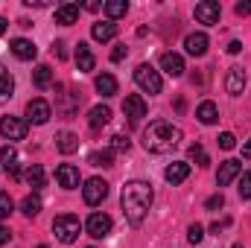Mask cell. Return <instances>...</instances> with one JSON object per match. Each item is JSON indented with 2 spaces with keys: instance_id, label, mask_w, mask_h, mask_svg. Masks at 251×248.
<instances>
[{
  "instance_id": "1",
  "label": "cell",
  "mask_w": 251,
  "mask_h": 248,
  "mask_svg": "<svg viewBox=\"0 0 251 248\" xmlns=\"http://www.w3.org/2000/svg\"><path fill=\"white\" fill-rule=\"evenodd\" d=\"M120 201H123V213L126 219H128V225L131 228H140L143 225V219H146V213H149V207H152V184L149 181H128L123 187V196H120Z\"/></svg>"
},
{
  "instance_id": "2",
  "label": "cell",
  "mask_w": 251,
  "mask_h": 248,
  "mask_svg": "<svg viewBox=\"0 0 251 248\" xmlns=\"http://www.w3.org/2000/svg\"><path fill=\"white\" fill-rule=\"evenodd\" d=\"M178 143H181V128L167 123V120H155V123H149V128L143 131V146L152 155H167Z\"/></svg>"
},
{
  "instance_id": "3",
  "label": "cell",
  "mask_w": 251,
  "mask_h": 248,
  "mask_svg": "<svg viewBox=\"0 0 251 248\" xmlns=\"http://www.w3.org/2000/svg\"><path fill=\"white\" fill-rule=\"evenodd\" d=\"M79 231H82V225H79V219L70 216V213L56 216V222H53V234H56V240L64 243V246L76 243V240H79Z\"/></svg>"
},
{
  "instance_id": "4",
  "label": "cell",
  "mask_w": 251,
  "mask_h": 248,
  "mask_svg": "<svg viewBox=\"0 0 251 248\" xmlns=\"http://www.w3.org/2000/svg\"><path fill=\"white\" fill-rule=\"evenodd\" d=\"M134 82H137V88L140 91H146V94H161V88H164V79H161V73L152 67V64H137V70H134Z\"/></svg>"
},
{
  "instance_id": "5",
  "label": "cell",
  "mask_w": 251,
  "mask_h": 248,
  "mask_svg": "<svg viewBox=\"0 0 251 248\" xmlns=\"http://www.w3.org/2000/svg\"><path fill=\"white\" fill-rule=\"evenodd\" d=\"M105 196H108V184H105L102 178H88L85 187H82V198H85V204H91V207L102 204Z\"/></svg>"
},
{
  "instance_id": "6",
  "label": "cell",
  "mask_w": 251,
  "mask_h": 248,
  "mask_svg": "<svg viewBox=\"0 0 251 248\" xmlns=\"http://www.w3.org/2000/svg\"><path fill=\"white\" fill-rule=\"evenodd\" d=\"M85 231L94 237V240H102L111 234V216L108 213H91L88 222H85Z\"/></svg>"
},
{
  "instance_id": "7",
  "label": "cell",
  "mask_w": 251,
  "mask_h": 248,
  "mask_svg": "<svg viewBox=\"0 0 251 248\" xmlns=\"http://www.w3.org/2000/svg\"><path fill=\"white\" fill-rule=\"evenodd\" d=\"M0 134H3L9 143L24 140V137H26V123L18 120V117H3V120H0Z\"/></svg>"
},
{
  "instance_id": "8",
  "label": "cell",
  "mask_w": 251,
  "mask_h": 248,
  "mask_svg": "<svg viewBox=\"0 0 251 248\" xmlns=\"http://www.w3.org/2000/svg\"><path fill=\"white\" fill-rule=\"evenodd\" d=\"M219 15H222V9H219V3L216 0H201V3H196V21L199 24H219Z\"/></svg>"
},
{
  "instance_id": "9",
  "label": "cell",
  "mask_w": 251,
  "mask_h": 248,
  "mask_svg": "<svg viewBox=\"0 0 251 248\" xmlns=\"http://www.w3.org/2000/svg\"><path fill=\"white\" fill-rule=\"evenodd\" d=\"M50 102L47 99H29V105H26V120L35 125H44L50 120Z\"/></svg>"
},
{
  "instance_id": "10",
  "label": "cell",
  "mask_w": 251,
  "mask_h": 248,
  "mask_svg": "<svg viewBox=\"0 0 251 248\" xmlns=\"http://www.w3.org/2000/svg\"><path fill=\"white\" fill-rule=\"evenodd\" d=\"M123 111H126V117H128L131 123L143 120V117H146V99H143L140 94H128V97L123 99Z\"/></svg>"
},
{
  "instance_id": "11",
  "label": "cell",
  "mask_w": 251,
  "mask_h": 248,
  "mask_svg": "<svg viewBox=\"0 0 251 248\" xmlns=\"http://www.w3.org/2000/svg\"><path fill=\"white\" fill-rule=\"evenodd\" d=\"M243 173V164L240 161H234V158H228V161H222L219 164V173H216V184L219 187H228L237 175Z\"/></svg>"
},
{
  "instance_id": "12",
  "label": "cell",
  "mask_w": 251,
  "mask_h": 248,
  "mask_svg": "<svg viewBox=\"0 0 251 248\" xmlns=\"http://www.w3.org/2000/svg\"><path fill=\"white\" fill-rule=\"evenodd\" d=\"M225 91H228L231 97H240V94L246 91V73H243V67H231V70H228V76H225Z\"/></svg>"
},
{
  "instance_id": "13",
  "label": "cell",
  "mask_w": 251,
  "mask_h": 248,
  "mask_svg": "<svg viewBox=\"0 0 251 248\" xmlns=\"http://www.w3.org/2000/svg\"><path fill=\"white\" fill-rule=\"evenodd\" d=\"M56 181H59V187H64V190H76V187H79V170H76L73 164H62V167L56 170Z\"/></svg>"
},
{
  "instance_id": "14",
  "label": "cell",
  "mask_w": 251,
  "mask_h": 248,
  "mask_svg": "<svg viewBox=\"0 0 251 248\" xmlns=\"http://www.w3.org/2000/svg\"><path fill=\"white\" fill-rule=\"evenodd\" d=\"M12 53H15V59H21V62H32V59L38 56V47H35L29 38H15V41H12Z\"/></svg>"
},
{
  "instance_id": "15",
  "label": "cell",
  "mask_w": 251,
  "mask_h": 248,
  "mask_svg": "<svg viewBox=\"0 0 251 248\" xmlns=\"http://www.w3.org/2000/svg\"><path fill=\"white\" fill-rule=\"evenodd\" d=\"M190 175V164H184V161H176V164H170L167 170H164V178L170 181V184H181V181H187Z\"/></svg>"
},
{
  "instance_id": "16",
  "label": "cell",
  "mask_w": 251,
  "mask_h": 248,
  "mask_svg": "<svg viewBox=\"0 0 251 248\" xmlns=\"http://www.w3.org/2000/svg\"><path fill=\"white\" fill-rule=\"evenodd\" d=\"M207 35L204 32H190L187 38H184V47H187V53L190 56H204L207 53Z\"/></svg>"
},
{
  "instance_id": "17",
  "label": "cell",
  "mask_w": 251,
  "mask_h": 248,
  "mask_svg": "<svg viewBox=\"0 0 251 248\" xmlns=\"http://www.w3.org/2000/svg\"><path fill=\"white\" fill-rule=\"evenodd\" d=\"M161 67H164V73H167V76H173V79H176V76H181V73H184V59H181L178 53H164V56H161Z\"/></svg>"
},
{
  "instance_id": "18",
  "label": "cell",
  "mask_w": 251,
  "mask_h": 248,
  "mask_svg": "<svg viewBox=\"0 0 251 248\" xmlns=\"http://www.w3.org/2000/svg\"><path fill=\"white\" fill-rule=\"evenodd\" d=\"M111 120V108L108 105H94L91 111H88V125L97 131V128H102V125H108Z\"/></svg>"
},
{
  "instance_id": "19",
  "label": "cell",
  "mask_w": 251,
  "mask_h": 248,
  "mask_svg": "<svg viewBox=\"0 0 251 248\" xmlns=\"http://www.w3.org/2000/svg\"><path fill=\"white\" fill-rule=\"evenodd\" d=\"M76 21H79V6H76V3H62V6L56 9V24L70 26V24H76Z\"/></svg>"
},
{
  "instance_id": "20",
  "label": "cell",
  "mask_w": 251,
  "mask_h": 248,
  "mask_svg": "<svg viewBox=\"0 0 251 248\" xmlns=\"http://www.w3.org/2000/svg\"><path fill=\"white\" fill-rule=\"evenodd\" d=\"M196 117H199V123L204 125H213L219 120V108H216V102H210V99H204L199 108H196Z\"/></svg>"
},
{
  "instance_id": "21",
  "label": "cell",
  "mask_w": 251,
  "mask_h": 248,
  "mask_svg": "<svg viewBox=\"0 0 251 248\" xmlns=\"http://www.w3.org/2000/svg\"><path fill=\"white\" fill-rule=\"evenodd\" d=\"M91 35H94L97 41H111V38L117 35V24H114V21H100V24L91 26Z\"/></svg>"
},
{
  "instance_id": "22",
  "label": "cell",
  "mask_w": 251,
  "mask_h": 248,
  "mask_svg": "<svg viewBox=\"0 0 251 248\" xmlns=\"http://www.w3.org/2000/svg\"><path fill=\"white\" fill-rule=\"evenodd\" d=\"M56 146H59L62 155H70V152L79 149V137H76L73 131H59V134H56Z\"/></svg>"
},
{
  "instance_id": "23",
  "label": "cell",
  "mask_w": 251,
  "mask_h": 248,
  "mask_svg": "<svg viewBox=\"0 0 251 248\" xmlns=\"http://www.w3.org/2000/svg\"><path fill=\"white\" fill-rule=\"evenodd\" d=\"M32 82H35L38 91H47V88L53 85V70H50L47 64H38V67L32 70Z\"/></svg>"
},
{
  "instance_id": "24",
  "label": "cell",
  "mask_w": 251,
  "mask_h": 248,
  "mask_svg": "<svg viewBox=\"0 0 251 248\" xmlns=\"http://www.w3.org/2000/svg\"><path fill=\"white\" fill-rule=\"evenodd\" d=\"M76 64H79V70H82V73L94 70L97 59H94V53H91V47H88V44H79V47H76Z\"/></svg>"
},
{
  "instance_id": "25",
  "label": "cell",
  "mask_w": 251,
  "mask_h": 248,
  "mask_svg": "<svg viewBox=\"0 0 251 248\" xmlns=\"http://www.w3.org/2000/svg\"><path fill=\"white\" fill-rule=\"evenodd\" d=\"M97 91L108 99V97H114L117 94V79L111 76V73H102V76H97Z\"/></svg>"
},
{
  "instance_id": "26",
  "label": "cell",
  "mask_w": 251,
  "mask_h": 248,
  "mask_svg": "<svg viewBox=\"0 0 251 248\" xmlns=\"http://www.w3.org/2000/svg\"><path fill=\"white\" fill-rule=\"evenodd\" d=\"M88 164H94V167H114V149H97V152H91L88 155Z\"/></svg>"
},
{
  "instance_id": "27",
  "label": "cell",
  "mask_w": 251,
  "mask_h": 248,
  "mask_svg": "<svg viewBox=\"0 0 251 248\" xmlns=\"http://www.w3.org/2000/svg\"><path fill=\"white\" fill-rule=\"evenodd\" d=\"M102 9H105L108 21H117V18H123L126 12H128V3H126V0H108Z\"/></svg>"
},
{
  "instance_id": "28",
  "label": "cell",
  "mask_w": 251,
  "mask_h": 248,
  "mask_svg": "<svg viewBox=\"0 0 251 248\" xmlns=\"http://www.w3.org/2000/svg\"><path fill=\"white\" fill-rule=\"evenodd\" d=\"M26 184L32 187V190H41V187H44V167H41V164H32V167L26 170Z\"/></svg>"
},
{
  "instance_id": "29",
  "label": "cell",
  "mask_w": 251,
  "mask_h": 248,
  "mask_svg": "<svg viewBox=\"0 0 251 248\" xmlns=\"http://www.w3.org/2000/svg\"><path fill=\"white\" fill-rule=\"evenodd\" d=\"M21 213L29 216V219L38 216V213H41V198H38V196H26V198L21 201Z\"/></svg>"
},
{
  "instance_id": "30",
  "label": "cell",
  "mask_w": 251,
  "mask_h": 248,
  "mask_svg": "<svg viewBox=\"0 0 251 248\" xmlns=\"http://www.w3.org/2000/svg\"><path fill=\"white\" fill-rule=\"evenodd\" d=\"M12 91H15V79H12V73L0 70V99L12 97Z\"/></svg>"
},
{
  "instance_id": "31",
  "label": "cell",
  "mask_w": 251,
  "mask_h": 248,
  "mask_svg": "<svg viewBox=\"0 0 251 248\" xmlns=\"http://www.w3.org/2000/svg\"><path fill=\"white\" fill-rule=\"evenodd\" d=\"M190 158H193L199 167H207V164H210V158H207V152H204L201 143H193V146H190Z\"/></svg>"
},
{
  "instance_id": "32",
  "label": "cell",
  "mask_w": 251,
  "mask_h": 248,
  "mask_svg": "<svg viewBox=\"0 0 251 248\" xmlns=\"http://www.w3.org/2000/svg\"><path fill=\"white\" fill-rule=\"evenodd\" d=\"M12 210H15V204H12V196H9L6 190H0V219H6Z\"/></svg>"
},
{
  "instance_id": "33",
  "label": "cell",
  "mask_w": 251,
  "mask_h": 248,
  "mask_svg": "<svg viewBox=\"0 0 251 248\" xmlns=\"http://www.w3.org/2000/svg\"><path fill=\"white\" fill-rule=\"evenodd\" d=\"M187 240H190V243H193V246H199V243L204 240V228H201L199 222H193V225H190V228H187Z\"/></svg>"
},
{
  "instance_id": "34",
  "label": "cell",
  "mask_w": 251,
  "mask_h": 248,
  "mask_svg": "<svg viewBox=\"0 0 251 248\" xmlns=\"http://www.w3.org/2000/svg\"><path fill=\"white\" fill-rule=\"evenodd\" d=\"M0 161H3V167H9V164H15L18 161V152H15V146H0Z\"/></svg>"
},
{
  "instance_id": "35",
  "label": "cell",
  "mask_w": 251,
  "mask_h": 248,
  "mask_svg": "<svg viewBox=\"0 0 251 248\" xmlns=\"http://www.w3.org/2000/svg\"><path fill=\"white\" fill-rule=\"evenodd\" d=\"M240 198H251V170L240 175Z\"/></svg>"
},
{
  "instance_id": "36",
  "label": "cell",
  "mask_w": 251,
  "mask_h": 248,
  "mask_svg": "<svg viewBox=\"0 0 251 248\" xmlns=\"http://www.w3.org/2000/svg\"><path fill=\"white\" fill-rule=\"evenodd\" d=\"M204 207H207V210H222V207H225V198H222V193L210 196V198L204 201Z\"/></svg>"
},
{
  "instance_id": "37",
  "label": "cell",
  "mask_w": 251,
  "mask_h": 248,
  "mask_svg": "<svg viewBox=\"0 0 251 248\" xmlns=\"http://www.w3.org/2000/svg\"><path fill=\"white\" fill-rule=\"evenodd\" d=\"M111 149H114V152H126V149H128V137H126V134H114V137H111Z\"/></svg>"
},
{
  "instance_id": "38",
  "label": "cell",
  "mask_w": 251,
  "mask_h": 248,
  "mask_svg": "<svg viewBox=\"0 0 251 248\" xmlns=\"http://www.w3.org/2000/svg\"><path fill=\"white\" fill-rule=\"evenodd\" d=\"M219 146H222V149H234V146H237V137H234L231 131H222V134H219Z\"/></svg>"
},
{
  "instance_id": "39",
  "label": "cell",
  "mask_w": 251,
  "mask_h": 248,
  "mask_svg": "<svg viewBox=\"0 0 251 248\" xmlns=\"http://www.w3.org/2000/svg\"><path fill=\"white\" fill-rule=\"evenodd\" d=\"M234 12H237L240 18H246V15H251V0H243V3H237V6H234Z\"/></svg>"
},
{
  "instance_id": "40",
  "label": "cell",
  "mask_w": 251,
  "mask_h": 248,
  "mask_svg": "<svg viewBox=\"0 0 251 248\" xmlns=\"http://www.w3.org/2000/svg\"><path fill=\"white\" fill-rule=\"evenodd\" d=\"M126 53H128V50H126V44L114 47V53H111V62H123V59H126Z\"/></svg>"
},
{
  "instance_id": "41",
  "label": "cell",
  "mask_w": 251,
  "mask_h": 248,
  "mask_svg": "<svg viewBox=\"0 0 251 248\" xmlns=\"http://www.w3.org/2000/svg\"><path fill=\"white\" fill-rule=\"evenodd\" d=\"M64 47H67L64 41H56V44H53V53H56L59 59H67V50H64Z\"/></svg>"
},
{
  "instance_id": "42",
  "label": "cell",
  "mask_w": 251,
  "mask_h": 248,
  "mask_svg": "<svg viewBox=\"0 0 251 248\" xmlns=\"http://www.w3.org/2000/svg\"><path fill=\"white\" fill-rule=\"evenodd\" d=\"M9 240H12V234H9V228H6V225H0V246H6Z\"/></svg>"
},
{
  "instance_id": "43",
  "label": "cell",
  "mask_w": 251,
  "mask_h": 248,
  "mask_svg": "<svg viewBox=\"0 0 251 248\" xmlns=\"http://www.w3.org/2000/svg\"><path fill=\"white\" fill-rule=\"evenodd\" d=\"M240 50H243V44H240V41H231V44H228V53H240Z\"/></svg>"
},
{
  "instance_id": "44",
  "label": "cell",
  "mask_w": 251,
  "mask_h": 248,
  "mask_svg": "<svg viewBox=\"0 0 251 248\" xmlns=\"http://www.w3.org/2000/svg\"><path fill=\"white\" fill-rule=\"evenodd\" d=\"M243 158H251V140L243 143Z\"/></svg>"
},
{
  "instance_id": "45",
  "label": "cell",
  "mask_w": 251,
  "mask_h": 248,
  "mask_svg": "<svg viewBox=\"0 0 251 248\" xmlns=\"http://www.w3.org/2000/svg\"><path fill=\"white\" fill-rule=\"evenodd\" d=\"M6 29H9V21H6V18H0V35H6Z\"/></svg>"
},
{
  "instance_id": "46",
  "label": "cell",
  "mask_w": 251,
  "mask_h": 248,
  "mask_svg": "<svg viewBox=\"0 0 251 248\" xmlns=\"http://www.w3.org/2000/svg\"><path fill=\"white\" fill-rule=\"evenodd\" d=\"M35 248H50V246H35Z\"/></svg>"
},
{
  "instance_id": "47",
  "label": "cell",
  "mask_w": 251,
  "mask_h": 248,
  "mask_svg": "<svg viewBox=\"0 0 251 248\" xmlns=\"http://www.w3.org/2000/svg\"><path fill=\"white\" fill-rule=\"evenodd\" d=\"M234 248H243V246H240V243H237V246H234Z\"/></svg>"
}]
</instances>
